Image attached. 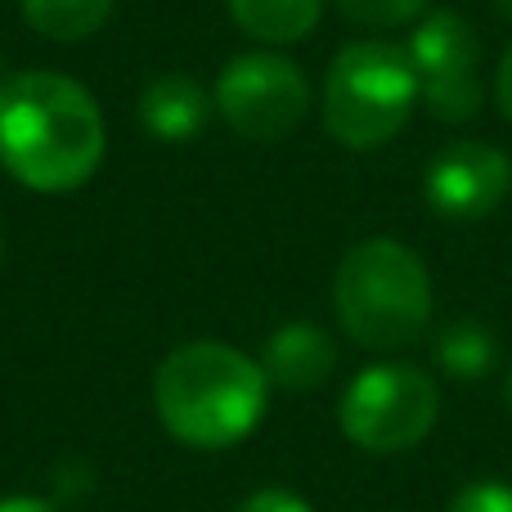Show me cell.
Masks as SVG:
<instances>
[{
  "mask_svg": "<svg viewBox=\"0 0 512 512\" xmlns=\"http://www.w3.org/2000/svg\"><path fill=\"white\" fill-rule=\"evenodd\" d=\"M234 23L265 45H292L315 32L324 0H230Z\"/></svg>",
  "mask_w": 512,
  "mask_h": 512,
  "instance_id": "8fae6325",
  "label": "cell"
},
{
  "mask_svg": "<svg viewBox=\"0 0 512 512\" xmlns=\"http://www.w3.org/2000/svg\"><path fill=\"white\" fill-rule=\"evenodd\" d=\"M158 418L189 450H230L256 432L270 405L261 360L225 342H189L162 360L153 378Z\"/></svg>",
  "mask_w": 512,
  "mask_h": 512,
  "instance_id": "7a4b0ae2",
  "label": "cell"
},
{
  "mask_svg": "<svg viewBox=\"0 0 512 512\" xmlns=\"http://www.w3.org/2000/svg\"><path fill=\"white\" fill-rule=\"evenodd\" d=\"M450 512H512L508 481H472L450 499Z\"/></svg>",
  "mask_w": 512,
  "mask_h": 512,
  "instance_id": "9a60e30c",
  "label": "cell"
},
{
  "mask_svg": "<svg viewBox=\"0 0 512 512\" xmlns=\"http://www.w3.org/2000/svg\"><path fill=\"white\" fill-rule=\"evenodd\" d=\"M495 95H499V113L512 122V45L504 54V63H499V77H495Z\"/></svg>",
  "mask_w": 512,
  "mask_h": 512,
  "instance_id": "e0dca14e",
  "label": "cell"
},
{
  "mask_svg": "<svg viewBox=\"0 0 512 512\" xmlns=\"http://www.w3.org/2000/svg\"><path fill=\"white\" fill-rule=\"evenodd\" d=\"M333 306L342 328L369 351H400L423 337L432 319V279L423 261L396 239H364L333 274Z\"/></svg>",
  "mask_w": 512,
  "mask_h": 512,
  "instance_id": "3957f363",
  "label": "cell"
},
{
  "mask_svg": "<svg viewBox=\"0 0 512 512\" xmlns=\"http://www.w3.org/2000/svg\"><path fill=\"white\" fill-rule=\"evenodd\" d=\"M113 14V0H23V18L50 41H86Z\"/></svg>",
  "mask_w": 512,
  "mask_h": 512,
  "instance_id": "4fadbf2b",
  "label": "cell"
},
{
  "mask_svg": "<svg viewBox=\"0 0 512 512\" xmlns=\"http://www.w3.org/2000/svg\"><path fill=\"white\" fill-rule=\"evenodd\" d=\"M346 18L355 23H369V27H400L409 18H418L427 9V0H337Z\"/></svg>",
  "mask_w": 512,
  "mask_h": 512,
  "instance_id": "5bb4252c",
  "label": "cell"
},
{
  "mask_svg": "<svg viewBox=\"0 0 512 512\" xmlns=\"http://www.w3.org/2000/svg\"><path fill=\"white\" fill-rule=\"evenodd\" d=\"M508 405H512V373H508Z\"/></svg>",
  "mask_w": 512,
  "mask_h": 512,
  "instance_id": "ffe728a7",
  "label": "cell"
},
{
  "mask_svg": "<svg viewBox=\"0 0 512 512\" xmlns=\"http://www.w3.org/2000/svg\"><path fill=\"white\" fill-rule=\"evenodd\" d=\"M499 14H504V18H512V0H499Z\"/></svg>",
  "mask_w": 512,
  "mask_h": 512,
  "instance_id": "d6986e66",
  "label": "cell"
},
{
  "mask_svg": "<svg viewBox=\"0 0 512 512\" xmlns=\"http://www.w3.org/2000/svg\"><path fill=\"white\" fill-rule=\"evenodd\" d=\"M261 369L274 387L310 391L319 382H328V373L337 369V346L319 324L297 319V324H283L279 333H270V342L261 351Z\"/></svg>",
  "mask_w": 512,
  "mask_h": 512,
  "instance_id": "9c48e42d",
  "label": "cell"
},
{
  "mask_svg": "<svg viewBox=\"0 0 512 512\" xmlns=\"http://www.w3.org/2000/svg\"><path fill=\"white\" fill-rule=\"evenodd\" d=\"M409 63L418 77V99L441 122H468L481 108V41L472 23L454 9H436L409 36Z\"/></svg>",
  "mask_w": 512,
  "mask_h": 512,
  "instance_id": "52a82bcc",
  "label": "cell"
},
{
  "mask_svg": "<svg viewBox=\"0 0 512 512\" xmlns=\"http://www.w3.org/2000/svg\"><path fill=\"white\" fill-rule=\"evenodd\" d=\"M441 391L414 364H373L346 387L337 423L351 445L369 454H405L432 436Z\"/></svg>",
  "mask_w": 512,
  "mask_h": 512,
  "instance_id": "5b68a950",
  "label": "cell"
},
{
  "mask_svg": "<svg viewBox=\"0 0 512 512\" xmlns=\"http://www.w3.org/2000/svg\"><path fill=\"white\" fill-rule=\"evenodd\" d=\"M508 189L512 162L495 144H450L427 167V203L436 207V216H450V221H481L504 203Z\"/></svg>",
  "mask_w": 512,
  "mask_h": 512,
  "instance_id": "ba28073f",
  "label": "cell"
},
{
  "mask_svg": "<svg viewBox=\"0 0 512 512\" xmlns=\"http://www.w3.org/2000/svg\"><path fill=\"white\" fill-rule=\"evenodd\" d=\"M432 355H436V364H441V373H450V378H459V382H472L495 369L499 346L486 324H477V319H454V324H445L441 333H436Z\"/></svg>",
  "mask_w": 512,
  "mask_h": 512,
  "instance_id": "7c38bea8",
  "label": "cell"
},
{
  "mask_svg": "<svg viewBox=\"0 0 512 512\" xmlns=\"http://www.w3.org/2000/svg\"><path fill=\"white\" fill-rule=\"evenodd\" d=\"M234 512H315V508L301 495H292V490H256Z\"/></svg>",
  "mask_w": 512,
  "mask_h": 512,
  "instance_id": "2e32d148",
  "label": "cell"
},
{
  "mask_svg": "<svg viewBox=\"0 0 512 512\" xmlns=\"http://www.w3.org/2000/svg\"><path fill=\"white\" fill-rule=\"evenodd\" d=\"M207 113H212V99L185 72H162L144 86L140 95V122L153 140L162 144H185L194 140L207 126Z\"/></svg>",
  "mask_w": 512,
  "mask_h": 512,
  "instance_id": "30bf717a",
  "label": "cell"
},
{
  "mask_svg": "<svg viewBox=\"0 0 512 512\" xmlns=\"http://www.w3.org/2000/svg\"><path fill=\"white\" fill-rule=\"evenodd\" d=\"M0 252H5V239H0Z\"/></svg>",
  "mask_w": 512,
  "mask_h": 512,
  "instance_id": "44dd1931",
  "label": "cell"
},
{
  "mask_svg": "<svg viewBox=\"0 0 512 512\" xmlns=\"http://www.w3.org/2000/svg\"><path fill=\"white\" fill-rule=\"evenodd\" d=\"M108 149L104 113L90 90L59 72L0 81V167L36 194H68L99 171Z\"/></svg>",
  "mask_w": 512,
  "mask_h": 512,
  "instance_id": "6da1fadb",
  "label": "cell"
},
{
  "mask_svg": "<svg viewBox=\"0 0 512 512\" xmlns=\"http://www.w3.org/2000/svg\"><path fill=\"white\" fill-rule=\"evenodd\" d=\"M216 108L225 126L252 144H274L297 131L310 108V86L301 68L283 54H239L216 77Z\"/></svg>",
  "mask_w": 512,
  "mask_h": 512,
  "instance_id": "8992f818",
  "label": "cell"
},
{
  "mask_svg": "<svg viewBox=\"0 0 512 512\" xmlns=\"http://www.w3.org/2000/svg\"><path fill=\"white\" fill-rule=\"evenodd\" d=\"M418 104L409 50L387 41H355L324 77V126L346 149H382L396 140Z\"/></svg>",
  "mask_w": 512,
  "mask_h": 512,
  "instance_id": "277c9868",
  "label": "cell"
},
{
  "mask_svg": "<svg viewBox=\"0 0 512 512\" xmlns=\"http://www.w3.org/2000/svg\"><path fill=\"white\" fill-rule=\"evenodd\" d=\"M0 512H59V508L41 495H9V499H0Z\"/></svg>",
  "mask_w": 512,
  "mask_h": 512,
  "instance_id": "ac0fdd59",
  "label": "cell"
}]
</instances>
